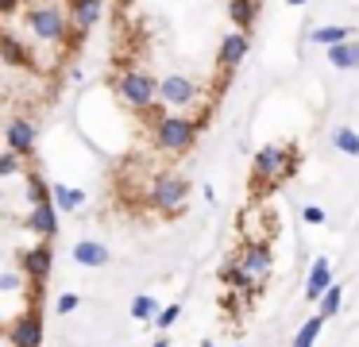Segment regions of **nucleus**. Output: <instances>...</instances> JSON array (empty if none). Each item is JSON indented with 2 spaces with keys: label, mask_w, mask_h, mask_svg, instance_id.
<instances>
[{
  "label": "nucleus",
  "mask_w": 359,
  "mask_h": 347,
  "mask_svg": "<svg viewBox=\"0 0 359 347\" xmlns=\"http://www.w3.org/2000/svg\"><path fill=\"white\" fill-rule=\"evenodd\" d=\"M297 170V151L286 143H266L255 151V182L259 185H278Z\"/></svg>",
  "instance_id": "obj_1"
},
{
  "label": "nucleus",
  "mask_w": 359,
  "mask_h": 347,
  "mask_svg": "<svg viewBox=\"0 0 359 347\" xmlns=\"http://www.w3.org/2000/svg\"><path fill=\"white\" fill-rule=\"evenodd\" d=\"M197 128H201V123L189 120V116L166 112V116H158V120H155V147H158V151H166V154H186L189 147L197 143Z\"/></svg>",
  "instance_id": "obj_2"
},
{
  "label": "nucleus",
  "mask_w": 359,
  "mask_h": 347,
  "mask_svg": "<svg viewBox=\"0 0 359 347\" xmlns=\"http://www.w3.org/2000/svg\"><path fill=\"white\" fill-rule=\"evenodd\" d=\"M186 200H189V182L182 174H174V170H163L147 193V205L163 216H178L186 208Z\"/></svg>",
  "instance_id": "obj_3"
},
{
  "label": "nucleus",
  "mask_w": 359,
  "mask_h": 347,
  "mask_svg": "<svg viewBox=\"0 0 359 347\" xmlns=\"http://www.w3.org/2000/svg\"><path fill=\"white\" fill-rule=\"evenodd\" d=\"M27 27H32L35 39L58 46V43L70 39L74 23H70V15H66L58 4H35V8H27Z\"/></svg>",
  "instance_id": "obj_4"
},
{
  "label": "nucleus",
  "mask_w": 359,
  "mask_h": 347,
  "mask_svg": "<svg viewBox=\"0 0 359 347\" xmlns=\"http://www.w3.org/2000/svg\"><path fill=\"white\" fill-rule=\"evenodd\" d=\"M116 97L128 108H135V112H151L158 100V81L151 74H143V69H124L116 77Z\"/></svg>",
  "instance_id": "obj_5"
},
{
  "label": "nucleus",
  "mask_w": 359,
  "mask_h": 347,
  "mask_svg": "<svg viewBox=\"0 0 359 347\" xmlns=\"http://www.w3.org/2000/svg\"><path fill=\"white\" fill-rule=\"evenodd\" d=\"M236 262H240L243 270H248L251 278H255L259 285L271 278V266H274V259H271V247L266 243H259V239H248V243L240 247V254H236Z\"/></svg>",
  "instance_id": "obj_6"
},
{
  "label": "nucleus",
  "mask_w": 359,
  "mask_h": 347,
  "mask_svg": "<svg viewBox=\"0 0 359 347\" xmlns=\"http://www.w3.org/2000/svg\"><path fill=\"white\" fill-rule=\"evenodd\" d=\"M197 100V81L194 77H182V74H170L158 81V104H170V108H186Z\"/></svg>",
  "instance_id": "obj_7"
},
{
  "label": "nucleus",
  "mask_w": 359,
  "mask_h": 347,
  "mask_svg": "<svg viewBox=\"0 0 359 347\" xmlns=\"http://www.w3.org/2000/svg\"><path fill=\"white\" fill-rule=\"evenodd\" d=\"M50 266H55V251H50V243H35L24 251V259H20V270H24L27 285H43L50 278Z\"/></svg>",
  "instance_id": "obj_8"
},
{
  "label": "nucleus",
  "mask_w": 359,
  "mask_h": 347,
  "mask_svg": "<svg viewBox=\"0 0 359 347\" xmlns=\"http://www.w3.org/2000/svg\"><path fill=\"white\" fill-rule=\"evenodd\" d=\"M248 50H251V39H248V31H228L224 35V43H220V50H217V66H220V74H236L240 69V62L248 58Z\"/></svg>",
  "instance_id": "obj_9"
},
{
  "label": "nucleus",
  "mask_w": 359,
  "mask_h": 347,
  "mask_svg": "<svg viewBox=\"0 0 359 347\" xmlns=\"http://www.w3.org/2000/svg\"><path fill=\"white\" fill-rule=\"evenodd\" d=\"M27 228H32V236H39V243H50V239L58 236V205H55V197L35 200L32 212H27Z\"/></svg>",
  "instance_id": "obj_10"
},
{
  "label": "nucleus",
  "mask_w": 359,
  "mask_h": 347,
  "mask_svg": "<svg viewBox=\"0 0 359 347\" xmlns=\"http://www.w3.org/2000/svg\"><path fill=\"white\" fill-rule=\"evenodd\" d=\"M8 339L16 347H39L43 343V316H39V308H27L20 320H12L8 324Z\"/></svg>",
  "instance_id": "obj_11"
},
{
  "label": "nucleus",
  "mask_w": 359,
  "mask_h": 347,
  "mask_svg": "<svg viewBox=\"0 0 359 347\" xmlns=\"http://www.w3.org/2000/svg\"><path fill=\"white\" fill-rule=\"evenodd\" d=\"M35 139H39V128L27 116H12L8 128H4V143L16 154H35Z\"/></svg>",
  "instance_id": "obj_12"
},
{
  "label": "nucleus",
  "mask_w": 359,
  "mask_h": 347,
  "mask_svg": "<svg viewBox=\"0 0 359 347\" xmlns=\"http://www.w3.org/2000/svg\"><path fill=\"white\" fill-rule=\"evenodd\" d=\"M332 285H336V282H332V262L320 254V259L313 262L309 278H305V301H317V305H320V297H325Z\"/></svg>",
  "instance_id": "obj_13"
},
{
  "label": "nucleus",
  "mask_w": 359,
  "mask_h": 347,
  "mask_svg": "<svg viewBox=\"0 0 359 347\" xmlns=\"http://www.w3.org/2000/svg\"><path fill=\"white\" fill-rule=\"evenodd\" d=\"M97 20H101V0H74V8H70L74 39H86V31H93Z\"/></svg>",
  "instance_id": "obj_14"
},
{
  "label": "nucleus",
  "mask_w": 359,
  "mask_h": 347,
  "mask_svg": "<svg viewBox=\"0 0 359 347\" xmlns=\"http://www.w3.org/2000/svg\"><path fill=\"white\" fill-rule=\"evenodd\" d=\"M220 282H224L228 290L243 293V297H255V293H259V282H255V278H251V274H248V270H243L236 259L228 262V266H220Z\"/></svg>",
  "instance_id": "obj_15"
},
{
  "label": "nucleus",
  "mask_w": 359,
  "mask_h": 347,
  "mask_svg": "<svg viewBox=\"0 0 359 347\" xmlns=\"http://www.w3.org/2000/svg\"><path fill=\"white\" fill-rule=\"evenodd\" d=\"M109 247L97 243V239H81V243H74V262L78 266H109Z\"/></svg>",
  "instance_id": "obj_16"
},
{
  "label": "nucleus",
  "mask_w": 359,
  "mask_h": 347,
  "mask_svg": "<svg viewBox=\"0 0 359 347\" xmlns=\"http://www.w3.org/2000/svg\"><path fill=\"white\" fill-rule=\"evenodd\" d=\"M309 43L325 46V50H332V46H344L351 43V27H344V23H328V27H313L309 31Z\"/></svg>",
  "instance_id": "obj_17"
},
{
  "label": "nucleus",
  "mask_w": 359,
  "mask_h": 347,
  "mask_svg": "<svg viewBox=\"0 0 359 347\" xmlns=\"http://www.w3.org/2000/svg\"><path fill=\"white\" fill-rule=\"evenodd\" d=\"M255 15H259V0H232L228 4V20L236 23V31H251Z\"/></svg>",
  "instance_id": "obj_18"
},
{
  "label": "nucleus",
  "mask_w": 359,
  "mask_h": 347,
  "mask_svg": "<svg viewBox=\"0 0 359 347\" xmlns=\"http://www.w3.org/2000/svg\"><path fill=\"white\" fill-rule=\"evenodd\" d=\"M328 62H332L336 69H359V43L351 39V43H344V46H332V50H328Z\"/></svg>",
  "instance_id": "obj_19"
},
{
  "label": "nucleus",
  "mask_w": 359,
  "mask_h": 347,
  "mask_svg": "<svg viewBox=\"0 0 359 347\" xmlns=\"http://www.w3.org/2000/svg\"><path fill=\"white\" fill-rule=\"evenodd\" d=\"M332 147L348 158H359V131L355 128H336L332 131Z\"/></svg>",
  "instance_id": "obj_20"
},
{
  "label": "nucleus",
  "mask_w": 359,
  "mask_h": 347,
  "mask_svg": "<svg viewBox=\"0 0 359 347\" xmlns=\"http://www.w3.org/2000/svg\"><path fill=\"white\" fill-rule=\"evenodd\" d=\"M4 62L8 66H32V50H27L24 43H16V35H4Z\"/></svg>",
  "instance_id": "obj_21"
},
{
  "label": "nucleus",
  "mask_w": 359,
  "mask_h": 347,
  "mask_svg": "<svg viewBox=\"0 0 359 347\" xmlns=\"http://www.w3.org/2000/svg\"><path fill=\"white\" fill-rule=\"evenodd\" d=\"M55 205L62 208V212H74L78 205H86V193L74 189V185H62V182H58V185H55Z\"/></svg>",
  "instance_id": "obj_22"
},
{
  "label": "nucleus",
  "mask_w": 359,
  "mask_h": 347,
  "mask_svg": "<svg viewBox=\"0 0 359 347\" xmlns=\"http://www.w3.org/2000/svg\"><path fill=\"white\" fill-rule=\"evenodd\" d=\"M320 328H325V316L305 320L302 328H297V336H294V347H313V343H317V336H320Z\"/></svg>",
  "instance_id": "obj_23"
},
{
  "label": "nucleus",
  "mask_w": 359,
  "mask_h": 347,
  "mask_svg": "<svg viewBox=\"0 0 359 347\" xmlns=\"http://www.w3.org/2000/svg\"><path fill=\"white\" fill-rule=\"evenodd\" d=\"M163 308H158V301L151 297V293H140V297L132 301V316L135 320H151V316H158Z\"/></svg>",
  "instance_id": "obj_24"
},
{
  "label": "nucleus",
  "mask_w": 359,
  "mask_h": 347,
  "mask_svg": "<svg viewBox=\"0 0 359 347\" xmlns=\"http://www.w3.org/2000/svg\"><path fill=\"white\" fill-rule=\"evenodd\" d=\"M340 305H344V290H340V285H332V290L320 297V313H317V316H325V320H328V316L340 313Z\"/></svg>",
  "instance_id": "obj_25"
},
{
  "label": "nucleus",
  "mask_w": 359,
  "mask_h": 347,
  "mask_svg": "<svg viewBox=\"0 0 359 347\" xmlns=\"http://www.w3.org/2000/svg\"><path fill=\"white\" fill-rule=\"evenodd\" d=\"M20 158H24V154H16V151H8V147H4V154H0V177H12L20 170Z\"/></svg>",
  "instance_id": "obj_26"
},
{
  "label": "nucleus",
  "mask_w": 359,
  "mask_h": 347,
  "mask_svg": "<svg viewBox=\"0 0 359 347\" xmlns=\"http://www.w3.org/2000/svg\"><path fill=\"white\" fill-rule=\"evenodd\" d=\"M178 316H182V305H166L163 313L155 316V328H163V332L174 328V324H178Z\"/></svg>",
  "instance_id": "obj_27"
},
{
  "label": "nucleus",
  "mask_w": 359,
  "mask_h": 347,
  "mask_svg": "<svg viewBox=\"0 0 359 347\" xmlns=\"http://www.w3.org/2000/svg\"><path fill=\"white\" fill-rule=\"evenodd\" d=\"M78 301H81L78 293H62V297L55 301V313H58V316H70L74 308H78Z\"/></svg>",
  "instance_id": "obj_28"
},
{
  "label": "nucleus",
  "mask_w": 359,
  "mask_h": 347,
  "mask_svg": "<svg viewBox=\"0 0 359 347\" xmlns=\"http://www.w3.org/2000/svg\"><path fill=\"white\" fill-rule=\"evenodd\" d=\"M302 220L305 224H325V208H320V205H305L302 208Z\"/></svg>",
  "instance_id": "obj_29"
},
{
  "label": "nucleus",
  "mask_w": 359,
  "mask_h": 347,
  "mask_svg": "<svg viewBox=\"0 0 359 347\" xmlns=\"http://www.w3.org/2000/svg\"><path fill=\"white\" fill-rule=\"evenodd\" d=\"M0 290H4V293H12V290H20V274H16V270H8V274L0 278Z\"/></svg>",
  "instance_id": "obj_30"
},
{
  "label": "nucleus",
  "mask_w": 359,
  "mask_h": 347,
  "mask_svg": "<svg viewBox=\"0 0 359 347\" xmlns=\"http://www.w3.org/2000/svg\"><path fill=\"white\" fill-rule=\"evenodd\" d=\"M16 4H20V0H0V12H4V15H16Z\"/></svg>",
  "instance_id": "obj_31"
},
{
  "label": "nucleus",
  "mask_w": 359,
  "mask_h": 347,
  "mask_svg": "<svg viewBox=\"0 0 359 347\" xmlns=\"http://www.w3.org/2000/svg\"><path fill=\"white\" fill-rule=\"evenodd\" d=\"M286 4H290V8H302V4H305V0H286Z\"/></svg>",
  "instance_id": "obj_32"
},
{
  "label": "nucleus",
  "mask_w": 359,
  "mask_h": 347,
  "mask_svg": "<svg viewBox=\"0 0 359 347\" xmlns=\"http://www.w3.org/2000/svg\"><path fill=\"white\" fill-rule=\"evenodd\" d=\"M155 347H170V339H155Z\"/></svg>",
  "instance_id": "obj_33"
},
{
  "label": "nucleus",
  "mask_w": 359,
  "mask_h": 347,
  "mask_svg": "<svg viewBox=\"0 0 359 347\" xmlns=\"http://www.w3.org/2000/svg\"><path fill=\"white\" fill-rule=\"evenodd\" d=\"M201 347H217V343H212V339H201Z\"/></svg>",
  "instance_id": "obj_34"
}]
</instances>
